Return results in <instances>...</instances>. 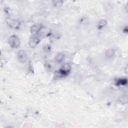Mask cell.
<instances>
[{
	"label": "cell",
	"instance_id": "52a82bcc",
	"mask_svg": "<svg viewBox=\"0 0 128 128\" xmlns=\"http://www.w3.org/2000/svg\"><path fill=\"white\" fill-rule=\"evenodd\" d=\"M64 54L63 52L58 53L55 58V61L57 63H61L64 58Z\"/></svg>",
	"mask_w": 128,
	"mask_h": 128
},
{
	"label": "cell",
	"instance_id": "277c9868",
	"mask_svg": "<svg viewBox=\"0 0 128 128\" xmlns=\"http://www.w3.org/2000/svg\"><path fill=\"white\" fill-rule=\"evenodd\" d=\"M17 58L20 62L24 63L26 62L28 58L27 54L24 50H20L17 53Z\"/></svg>",
	"mask_w": 128,
	"mask_h": 128
},
{
	"label": "cell",
	"instance_id": "8992f818",
	"mask_svg": "<svg viewBox=\"0 0 128 128\" xmlns=\"http://www.w3.org/2000/svg\"><path fill=\"white\" fill-rule=\"evenodd\" d=\"M42 26L41 24H37L32 25L30 28V31L32 34H35L38 32L42 28Z\"/></svg>",
	"mask_w": 128,
	"mask_h": 128
},
{
	"label": "cell",
	"instance_id": "8fae6325",
	"mask_svg": "<svg viewBox=\"0 0 128 128\" xmlns=\"http://www.w3.org/2000/svg\"><path fill=\"white\" fill-rule=\"evenodd\" d=\"M62 2H62V1H54V4L56 6H60L61 5H62Z\"/></svg>",
	"mask_w": 128,
	"mask_h": 128
},
{
	"label": "cell",
	"instance_id": "7a4b0ae2",
	"mask_svg": "<svg viewBox=\"0 0 128 128\" xmlns=\"http://www.w3.org/2000/svg\"><path fill=\"white\" fill-rule=\"evenodd\" d=\"M71 70V66L70 64L66 63L64 64L62 68L57 72L59 76H67Z\"/></svg>",
	"mask_w": 128,
	"mask_h": 128
},
{
	"label": "cell",
	"instance_id": "5b68a950",
	"mask_svg": "<svg viewBox=\"0 0 128 128\" xmlns=\"http://www.w3.org/2000/svg\"><path fill=\"white\" fill-rule=\"evenodd\" d=\"M40 42V39L36 36H32L29 40L28 44L30 48H35Z\"/></svg>",
	"mask_w": 128,
	"mask_h": 128
},
{
	"label": "cell",
	"instance_id": "9c48e42d",
	"mask_svg": "<svg viewBox=\"0 0 128 128\" xmlns=\"http://www.w3.org/2000/svg\"><path fill=\"white\" fill-rule=\"evenodd\" d=\"M107 24V22L105 20H100L98 24V30L102 29V28L105 26Z\"/></svg>",
	"mask_w": 128,
	"mask_h": 128
},
{
	"label": "cell",
	"instance_id": "ba28073f",
	"mask_svg": "<svg viewBox=\"0 0 128 128\" xmlns=\"http://www.w3.org/2000/svg\"><path fill=\"white\" fill-rule=\"evenodd\" d=\"M128 83V80L126 78H120L116 80V84L118 86H125Z\"/></svg>",
	"mask_w": 128,
	"mask_h": 128
},
{
	"label": "cell",
	"instance_id": "6da1fadb",
	"mask_svg": "<svg viewBox=\"0 0 128 128\" xmlns=\"http://www.w3.org/2000/svg\"><path fill=\"white\" fill-rule=\"evenodd\" d=\"M8 44L12 48H17L20 46V42L16 35H12L8 39Z\"/></svg>",
	"mask_w": 128,
	"mask_h": 128
},
{
	"label": "cell",
	"instance_id": "7c38bea8",
	"mask_svg": "<svg viewBox=\"0 0 128 128\" xmlns=\"http://www.w3.org/2000/svg\"><path fill=\"white\" fill-rule=\"evenodd\" d=\"M128 30L127 27L124 28V33L127 34V33H128Z\"/></svg>",
	"mask_w": 128,
	"mask_h": 128
},
{
	"label": "cell",
	"instance_id": "30bf717a",
	"mask_svg": "<svg viewBox=\"0 0 128 128\" xmlns=\"http://www.w3.org/2000/svg\"><path fill=\"white\" fill-rule=\"evenodd\" d=\"M114 51L112 49H109L107 50L106 53V55L108 58H111L114 56Z\"/></svg>",
	"mask_w": 128,
	"mask_h": 128
},
{
	"label": "cell",
	"instance_id": "3957f363",
	"mask_svg": "<svg viewBox=\"0 0 128 128\" xmlns=\"http://www.w3.org/2000/svg\"><path fill=\"white\" fill-rule=\"evenodd\" d=\"M6 22L8 26L12 29H18L20 26V22L18 20L12 18H6Z\"/></svg>",
	"mask_w": 128,
	"mask_h": 128
}]
</instances>
